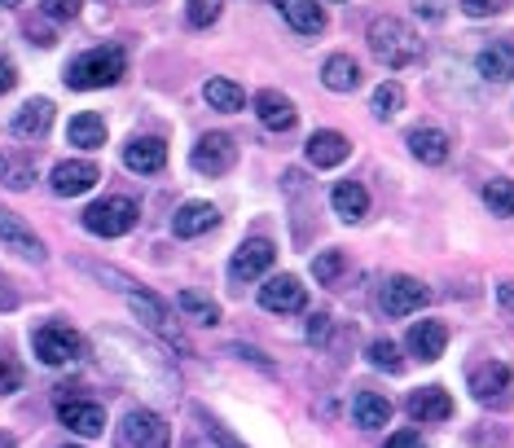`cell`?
<instances>
[{
    "label": "cell",
    "instance_id": "7a4b0ae2",
    "mask_svg": "<svg viewBox=\"0 0 514 448\" xmlns=\"http://www.w3.org/2000/svg\"><path fill=\"white\" fill-rule=\"evenodd\" d=\"M365 40H370V53L391 71H405V66H418L422 62V40L409 31V22L400 18H374L370 31H365Z\"/></svg>",
    "mask_w": 514,
    "mask_h": 448
},
{
    "label": "cell",
    "instance_id": "484cf974",
    "mask_svg": "<svg viewBox=\"0 0 514 448\" xmlns=\"http://www.w3.org/2000/svg\"><path fill=\"white\" fill-rule=\"evenodd\" d=\"M409 154L427 167H440V163H449V137H444L440 128H413L409 132Z\"/></svg>",
    "mask_w": 514,
    "mask_h": 448
},
{
    "label": "cell",
    "instance_id": "60d3db41",
    "mask_svg": "<svg viewBox=\"0 0 514 448\" xmlns=\"http://www.w3.org/2000/svg\"><path fill=\"white\" fill-rule=\"evenodd\" d=\"M444 5H449V0H413V14L427 18V22H440L444 18Z\"/></svg>",
    "mask_w": 514,
    "mask_h": 448
},
{
    "label": "cell",
    "instance_id": "5b68a950",
    "mask_svg": "<svg viewBox=\"0 0 514 448\" xmlns=\"http://www.w3.org/2000/svg\"><path fill=\"white\" fill-rule=\"evenodd\" d=\"M31 347H36V356L44 365L62 369V365H75L84 356V334L53 321V326H40L36 334H31Z\"/></svg>",
    "mask_w": 514,
    "mask_h": 448
},
{
    "label": "cell",
    "instance_id": "cb8c5ba5",
    "mask_svg": "<svg viewBox=\"0 0 514 448\" xmlns=\"http://www.w3.org/2000/svg\"><path fill=\"white\" fill-rule=\"evenodd\" d=\"M475 71L484 75L488 84H506L510 75H514V49H510L506 40L484 44V49H479V58H475Z\"/></svg>",
    "mask_w": 514,
    "mask_h": 448
},
{
    "label": "cell",
    "instance_id": "3957f363",
    "mask_svg": "<svg viewBox=\"0 0 514 448\" xmlns=\"http://www.w3.org/2000/svg\"><path fill=\"white\" fill-rule=\"evenodd\" d=\"M124 71H128V53L119 49V44H102V49H88L66 66V84H71L75 93H88V88L119 84Z\"/></svg>",
    "mask_w": 514,
    "mask_h": 448
},
{
    "label": "cell",
    "instance_id": "f6af8a7d",
    "mask_svg": "<svg viewBox=\"0 0 514 448\" xmlns=\"http://www.w3.org/2000/svg\"><path fill=\"white\" fill-rule=\"evenodd\" d=\"M497 304H501V312H506V317H514V282H501V286H497Z\"/></svg>",
    "mask_w": 514,
    "mask_h": 448
},
{
    "label": "cell",
    "instance_id": "f546056e",
    "mask_svg": "<svg viewBox=\"0 0 514 448\" xmlns=\"http://www.w3.org/2000/svg\"><path fill=\"white\" fill-rule=\"evenodd\" d=\"M66 137H71V145H80V150H102L106 123H102V115H75L71 128H66Z\"/></svg>",
    "mask_w": 514,
    "mask_h": 448
},
{
    "label": "cell",
    "instance_id": "d6986e66",
    "mask_svg": "<svg viewBox=\"0 0 514 448\" xmlns=\"http://www.w3.org/2000/svg\"><path fill=\"white\" fill-rule=\"evenodd\" d=\"M220 224V207L216 203H185L172 216V233L176 238H203Z\"/></svg>",
    "mask_w": 514,
    "mask_h": 448
},
{
    "label": "cell",
    "instance_id": "f907efd6",
    "mask_svg": "<svg viewBox=\"0 0 514 448\" xmlns=\"http://www.w3.org/2000/svg\"><path fill=\"white\" fill-rule=\"evenodd\" d=\"M185 448H203V444H198V440H189V444H185Z\"/></svg>",
    "mask_w": 514,
    "mask_h": 448
},
{
    "label": "cell",
    "instance_id": "e575fe53",
    "mask_svg": "<svg viewBox=\"0 0 514 448\" xmlns=\"http://www.w3.org/2000/svg\"><path fill=\"white\" fill-rule=\"evenodd\" d=\"M365 356H370V365L387 369V374H400V347L387 343V339H374L370 347H365Z\"/></svg>",
    "mask_w": 514,
    "mask_h": 448
},
{
    "label": "cell",
    "instance_id": "7c38bea8",
    "mask_svg": "<svg viewBox=\"0 0 514 448\" xmlns=\"http://www.w3.org/2000/svg\"><path fill=\"white\" fill-rule=\"evenodd\" d=\"M260 308H268V312H304L308 308V290H304L299 277L277 273V277H268V286L260 290Z\"/></svg>",
    "mask_w": 514,
    "mask_h": 448
},
{
    "label": "cell",
    "instance_id": "d590c367",
    "mask_svg": "<svg viewBox=\"0 0 514 448\" xmlns=\"http://www.w3.org/2000/svg\"><path fill=\"white\" fill-rule=\"evenodd\" d=\"M185 18H189V27H211L220 18V0H189Z\"/></svg>",
    "mask_w": 514,
    "mask_h": 448
},
{
    "label": "cell",
    "instance_id": "f1b7e54d",
    "mask_svg": "<svg viewBox=\"0 0 514 448\" xmlns=\"http://www.w3.org/2000/svg\"><path fill=\"white\" fill-rule=\"evenodd\" d=\"M203 97H207V106L211 110H220V115H238L242 106H247V93H242V84H233V80H207L203 88Z\"/></svg>",
    "mask_w": 514,
    "mask_h": 448
},
{
    "label": "cell",
    "instance_id": "7dc6e473",
    "mask_svg": "<svg viewBox=\"0 0 514 448\" xmlns=\"http://www.w3.org/2000/svg\"><path fill=\"white\" fill-rule=\"evenodd\" d=\"M0 448H18V444H14V435H9V431H0Z\"/></svg>",
    "mask_w": 514,
    "mask_h": 448
},
{
    "label": "cell",
    "instance_id": "6da1fadb",
    "mask_svg": "<svg viewBox=\"0 0 514 448\" xmlns=\"http://www.w3.org/2000/svg\"><path fill=\"white\" fill-rule=\"evenodd\" d=\"M97 361H102L106 374H115L119 383L137 387L141 396H159V400L176 396V374H172V365H167V356L159 347L141 343L137 334L102 330L97 334Z\"/></svg>",
    "mask_w": 514,
    "mask_h": 448
},
{
    "label": "cell",
    "instance_id": "52a82bcc",
    "mask_svg": "<svg viewBox=\"0 0 514 448\" xmlns=\"http://www.w3.org/2000/svg\"><path fill=\"white\" fill-rule=\"evenodd\" d=\"M510 391H514L510 365L484 361V365H475V369H471V396L479 400V405H488V409H506V405H510Z\"/></svg>",
    "mask_w": 514,
    "mask_h": 448
},
{
    "label": "cell",
    "instance_id": "83f0119b",
    "mask_svg": "<svg viewBox=\"0 0 514 448\" xmlns=\"http://www.w3.org/2000/svg\"><path fill=\"white\" fill-rule=\"evenodd\" d=\"M352 418H356V427H365V431L387 427V422H391V400L378 396V391H361V396H356V405H352Z\"/></svg>",
    "mask_w": 514,
    "mask_h": 448
},
{
    "label": "cell",
    "instance_id": "4316f807",
    "mask_svg": "<svg viewBox=\"0 0 514 448\" xmlns=\"http://www.w3.org/2000/svg\"><path fill=\"white\" fill-rule=\"evenodd\" d=\"M321 84L330 88V93H352L356 84H361V62L348 58V53H334L321 66Z\"/></svg>",
    "mask_w": 514,
    "mask_h": 448
},
{
    "label": "cell",
    "instance_id": "bcb514c9",
    "mask_svg": "<svg viewBox=\"0 0 514 448\" xmlns=\"http://www.w3.org/2000/svg\"><path fill=\"white\" fill-rule=\"evenodd\" d=\"M229 356H247V361H251V365H260V369H273V365H268V361H264V356H260V352H251V347H242V343H238V347H229Z\"/></svg>",
    "mask_w": 514,
    "mask_h": 448
},
{
    "label": "cell",
    "instance_id": "b9f144b4",
    "mask_svg": "<svg viewBox=\"0 0 514 448\" xmlns=\"http://www.w3.org/2000/svg\"><path fill=\"white\" fill-rule=\"evenodd\" d=\"M326 334H330V317H326V312H312V321H308V339H312V343H326Z\"/></svg>",
    "mask_w": 514,
    "mask_h": 448
},
{
    "label": "cell",
    "instance_id": "d6a6232c",
    "mask_svg": "<svg viewBox=\"0 0 514 448\" xmlns=\"http://www.w3.org/2000/svg\"><path fill=\"white\" fill-rule=\"evenodd\" d=\"M484 203H488L493 216H514V181H488Z\"/></svg>",
    "mask_w": 514,
    "mask_h": 448
},
{
    "label": "cell",
    "instance_id": "ac0fdd59",
    "mask_svg": "<svg viewBox=\"0 0 514 448\" xmlns=\"http://www.w3.org/2000/svg\"><path fill=\"white\" fill-rule=\"evenodd\" d=\"M405 409L413 422H444L453 418V396L444 387H422V391H409Z\"/></svg>",
    "mask_w": 514,
    "mask_h": 448
},
{
    "label": "cell",
    "instance_id": "ab89813d",
    "mask_svg": "<svg viewBox=\"0 0 514 448\" xmlns=\"http://www.w3.org/2000/svg\"><path fill=\"white\" fill-rule=\"evenodd\" d=\"M506 5L510 0H462V9L471 18H497V14H506Z\"/></svg>",
    "mask_w": 514,
    "mask_h": 448
},
{
    "label": "cell",
    "instance_id": "c3c4849f",
    "mask_svg": "<svg viewBox=\"0 0 514 448\" xmlns=\"http://www.w3.org/2000/svg\"><path fill=\"white\" fill-rule=\"evenodd\" d=\"M0 308H14V295H9V290H0Z\"/></svg>",
    "mask_w": 514,
    "mask_h": 448
},
{
    "label": "cell",
    "instance_id": "2e32d148",
    "mask_svg": "<svg viewBox=\"0 0 514 448\" xmlns=\"http://www.w3.org/2000/svg\"><path fill=\"white\" fill-rule=\"evenodd\" d=\"M255 115H260V123L268 132H290L299 119L295 102H290L286 93H277V88H264V93H255Z\"/></svg>",
    "mask_w": 514,
    "mask_h": 448
},
{
    "label": "cell",
    "instance_id": "4fadbf2b",
    "mask_svg": "<svg viewBox=\"0 0 514 448\" xmlns=\"http://www.w3.org/2000/svg\"><path fill=\"white\" fill-rule=\"evenodd\" d=\"M0 242H9V251H18L27 264H44L49 260V251H44V242L36 238V233L22 224L9 207H0Z\"/></svg>",
    "mask_w": 514,
    "mask_h": 448
},
{
    "label": "cell",
    "instance_id": "74e56055",
    "mask_svg": "<svg viewBox=\"0 0 514 448\" xmlns=\"http://www.w3.org/2000/svg\"><path fill=\"white\" fill-rule=\"evenodd\" d=\"M93 277H102V282H110V290H124V295H132L137 290V282L132 277H124V273H115V268H106V264H84Z\"/></svg>",
    "mask_w": 514,
    "mask_h": 448
},
{
    "label": "cell",
    "instance_id": "1f68e13d",
    "mask_svg": "<svg viewBox=\"0 0 514 448\" xmlns=\"http://www.w3.org/2000/svg\"><path fill=\"white\" fill-rule=\"evenodd\" d=\"M400 106H405V88H400V84H378L374 88V97H370V110H374V115L378 119H396V110Z\"/></svg>",
    "mask_w": 514,
    "mask_h": 448
},
{
    "label": "cell",
    "instance_id": "44dd1931",
    "mask_svg": "<svg viewBox=\"0 0 514 448\" xmlns=\"http://www.w3.org/2000/svg\"><path fill=\"white\" fill-rule=\"evenodd\" d=\"M348 154H352V141L343 137V132L321 128V132H312L308 137V163L312 167H339Z\"/></svg>",
    "mask_w": 514,
    "mask_h": 448
},
{
    "label": "cell",
    "instance_id": "7402d4cb",
    "mask_svg": "<svg viewBox=\"0 0 514 448\" xmlns=\"http://www.w3.org/2000/svg\"><path fill=\"white\" fill-rule=\"evenodd\" d=\"M163 163H167V145L159 137H137V141L124 145V167L128 172L150 176V172H159Z\"/></svg>",
    "mask_w": 514,
    "mask_h": 448
},
{
    "label": "cell",
    "instance_id": "5bb4252c",
    "mask_svg": "<svg viewBox=\"0 0 514 448\" xmlns=\"http://www.w3.org/2000/svg\"><path fill=\"white\" fill-rule=\"evenodd\" d=\"M58 418H62L66 431L88 435V440H97V435L106 431V409L97 405V400H62V405H58Z\"/></svg>",
    "mask_w": 514,
    "mask_h": 448
},
{
    "label": "cell",
    "instance_id": "8d00e7d4",
    "mask_svg": "<svg viewBox=\"0 0 514 448\" xmlns=\"http://www.w3.org/2000/svg\"><path fill=\"white\" fill-rule=\"evenodd\" d=\"M22 387V365L14 356H0V396H14Z\"/></svg>",
    "mask_w": 514,
    "mask_h": 448
},
{
    "label": "cell",
    "instance_id": "ba28073f",
    "mask_svg": "<svg viewBox=\"0 0 514 448\" xmlns=\"http://www.w3.org/2000/svg\"><path fill=\"white\" fill-rule=\"evenodd\" d=\"M277 260V246L268 238H247L233 251L229 260V277L233 282H260V277H268V268H273Z\"/></svg>",
    "mask_w": 514,
    "mask_h": 448
},
{
    "label": "cell",
    "instance_id": "d4e9b609",
    "mask_svg": "<svg viewBox=\"0 0 514 448\" xmlns=\"http://www.w3.org/2000/svg\"><path fill=\"white\" fill-rule=\"evenodd\" d=\"M330 203H334V211H339V220L361 224L365 211H370V194H365L361 181H339L330 189Z\"/></svg>",
    "mask_w": 514,
    "mask_h": 448
},
{
    "label": "cell",
    "instance_id": "277c9868",
    "mask_svg": "<svg viewBox=\"0 0 514 448\" xmlns=\"http://www.w3.org/2000/svg\"><path fill=\"white\" fill-rule=\"evenodd\" d=\"M137 203L124 194H110V198H97L93 207L84 211V229L97 233V238H124V233L137 229Z\"/></svg>",
    "mask_w": 514,
    "mask_h": 448
},
{
    "label": "cell",
    "instance_id": "836d02e7",
    "mask_svg": "<svg viewBox=\"0 0 514 448\" xmlns=\"http://www.w3.org/2000/svg\"><path fill=\"white\" fill-rule=\"evenodd\" d=\"M343 268H348L343 251H321L317 260H312V277H317V282H326V286H334L343 277Z\"/></svg>",
    "mask_w": 514,
    "mask_h": 448
},
{
    "label": "cell",
    "instance_id": "9c48e42d",
    "mask_svg": "<svg viewBox=\"0 0 514 448\" xmlns=\"http://www.w3.org/2000/svg\"><path fill=\"white\" fill-rule=\"evenodd\" d=\"M124 448H167L172 444V427L150 409H132L124 418V431H119Z\"/></svg>",
    "mask_w": 514,
    "mask_h": 448
},
{
    "label": "cell",
    "instance_id": "9a60e30c",
    "mask_svg": "<svg viewBox=\"0 0 514 448\" xmlns=\"http://www.w3.org/2000/svg\"><path fill=\"white\" fill-rule=\"evenodd\" d=\"M53 194L58 198H80V194H88L97 181H102V172H97L93 163H80V159H71V163H58L53 167Z\"/></svg>",
    "mask_w": 514,
    "mask_h": 448
},
{
    "label": "cell",
    "instance_id": "816d5d0a",
    "mask_svg": "<svg viewBox=\"0 0 514 448\" xmlns=\"http://www.w3.org/2000/svg\"><path fill=\"white\" fill-rule=\"evenodd\" d=\"M0 5H18V0H0Z\"/></svg>",
    "mask_w": 514,
    "mask_h": 448
},
{
    "label": "cell",
    "instance_id": "ee69618b",
    "mask_svg": "<svg viewBox=\"0 0 514 448\" xmlns=\"http://www.w3.org/2000/svg\"><path fill=\"white\" fill-rule=\"evenodd\" d=\"M18 84V71H14V62H9V58H0V97H5L9 93V88H14Z\"/></svg>",
    "mask_w": 514,
    "mask_h": 448
},
{
    "label": "cell",
    "instance_id": "ffe728a7",
    "mask_svg": "<svg viewBox=\"0 0 514 448\" xmlns=\"http://www.w3.org/2000/svg\"><path fill=\"white\" fill-rule=\"evenodd\" d=\"M273 5L299 36H321V31H326V9H321L317 0H273Z\"/></svg>",
    "mask_w": 514,
    "mask_h": 448
},
{
    "label": "cell",
    "instance_id": "4dcf8cb0",
    "mask_svg": "<svg viewBox=\"0 0 514 448\" xmlns=\"http://www.w3.org/2000/svg\"><path fill=\"white\" fill-rule=\"evenodd\" d=\"M176 304H181V312L189 321H198V326H220V308L211 304L207 295H198V290H181V299H176Z\"/></svg>",
    "mask_w": 514,
    "mask_h": 448
},
{
    "label": "cell",
    "instance_id": "e0dca14e",
    "mask_svg": "<svg viewBox=\"0 0 514 448\" xmlns=\"http://www.w3.org/2000/svg\"><path fill=\"white\" fill-rule=\"evenodd\" d=\"M444 347H449V326L444 321H413L409 326V352L418 356V361H440Z\"/></svg>",
    "mask_w": 514,
    "mask_h": 448
},
{
    "label": "cell",
    "instance_id": "f5cc1de1",
    "mask_svg": "<svg viewBox=\"0 0 514 448\" xmlns=\"http://www.w3.org/2000/svg\"><path fill=\"white\" fill-rule=\"evenodd\" d=\"M66 448H80V444H66Z\"/></svg>",
    "mask_w": 514,
    "mask_h": 448
},
{
    "label": "cell",
    "instance_id": "f35d334b",
    "mask_svg": "<svg viewBox=\"0 0 514 448\" xmlns=\"http://www.w3.org/2000/svg\"><path fill=\"white\" fill-rule=\"evenodd\" d=\"M40 9H44V18H58V22H66V18H75L84 9V0H40Z\"/></svg>",
    "mask_w": 514,
    "mask_h": 448
},
{
    "label": "cell",
    "instance_id": "8fae6325",
    "mask_svg": "<svg viewBox=\"0 0 514 448\" xmlns=\"http://www.w3.org/2000/svg\"><path fill=\"white\" fill-rule=\"evenodd\" d=\"M233 159H238V150H233V137H225V132H203L194 145V154H189V163L198 167L203 176H225Z\"/></svg>",
    "mask_w": 514,
    "mask_h": 448
},
{
    "label": "cell",
    "instance_id": "603a6c76",
    "mask_svg": "<svg viewBox=\"0 0 514 448\" xmlns=\"http://www.w3.org/2000/svg\"><path fill=\"white\" fill-rule=\"evenodd\" d=\"M49 123H53V102H44V97H31V102L22 106L14 119H9V132H14V137L36 141V137H44V132H49Z\"/></svg>",
    "mask_w": 514,
    "mask_h": 448
},
{
    "label": "cell",
    "instance_id": "8992f818",
    "mask_svg": "<svg viewBox=\"0 0 514 448\" xmlns=\"http://www.w3.org/2000/svg\"><path fill=\"white\" fill-rule=\"evenodd\" d=\"M128 308L137 312V321H145V326H150L154 334H159V339L172 347V352H189V343H185V334L176 330V321H172V312H167V304L159 295H150V290H132L128 295Z\"/></svg>",
    "mask_w": 514,
    "mask_h": 448
},
{
    "label": "cell",
    "instance_id": "7bdbcfd3",
    "mask_svg": "<svg viewBox=\"0 0 514 448\" xmlns=\"http://www.w3.org/2000/svg\"><path fill=\"white\" fill-rule=\"evenodd\" d=\"M387 448H427V440H422L418 431H396V435L387 440Z\"/></svg>",
    "mask_w": 514,
    "mask_h": 448
},
{
    "label": "cell",
    "instance_id": "681fc988",
    "mask_svg": "<svg viewBox=\"0 0 514 448\" xmlns=\"http://www.w3.org/2000/svg\"><path fill=\"white\" fill-rule=\"evenodd\" d=\"M5 176H9V163H5V154H0V181H5Z\"/></svg>",
    "mask_w": 514,
    "mask_h": 448
},
{
    "label": "cell",
    "instance_id": "30bf717a",
    "mask_svg": "<svg viewBox=\"0 0 514 448\" xmlns=\"http://www.w3.org/2000/svg\"><path fill=\"white\" fill-rule=\"evenodd\" d=\"M378 299H383L387 317H409V312H418V308L431 304V290L422 286L418 277H391V282L378 290Z\"/></svg>",
    "mask_w": 514,
    "mask_h": 448
}]
</instances>
